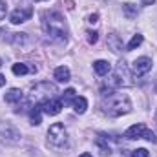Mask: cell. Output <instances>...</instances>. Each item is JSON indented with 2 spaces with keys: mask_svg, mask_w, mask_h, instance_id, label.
<instances>
[{
  "mask_svg": "<svg viewBox=\"0 0 157 157\" xmlns=\"http://www.w3.org/2000/svg\"><path fill=\"white\" fill-rule=\"evenodd\" d=\"M4 84H6V77H4V75H0V88H2Z\"/></svg>",
  "mask_w": 157,
  "mask_h": 157,
  "instance_id": "f1b7e54d",
  "label": "cell"
},
{
  "mask_svg": "<svg viewBox=\"0 0 157 157\" xmlns=\"http://www.w3.org/2000/svg\"><path fill=\"white\" fill-rule=\"evenodd\" d=\"M108 48L112 51H115V53H121L122 51V40H121V37L115 35V33L108 35Z\"/></svg>",
  "mask_w": 157,
  "mask_h": 157,
  "instance_id": "4fadbf2b",
  "label": "cell"
},
{
  "mask_svg": "<svg viewBox=\"0 0 157 157\" xmlns=\"http://www.w3.org/2000/svg\"><path fill=\"white\" fill-rule=\"evenodd\" d=\"M42 29L46 31V35H49V37H53L57 40H66V37H68L66 22H64L62 15L57 13V11L44 13V17H42Z\"/></svg>",
  "mask_w": 157,
  "mask_h": 157,
  "instance_id": "6da1fadb",
  "label": "cell"
},
{
  "mask_svg": "<svg viewBox=\"0 0 157 157\" xmlns=\"http://www.w3.org/2000/svg\"><path fill=\"white\" fill-rule=\"evenodd\" d=\"M122 11H124V17H126L128 20L135 18V17H137V13H139L137 6H133V4H124V6H122Z\"/></svg>",
  "mask_w": 157,
  "mask_h": 157,
  "instance_id": "ac0fdd59",
  "label": "cell"
},
{
  "mask_svg": "<svg viewBox=\"0 0 157 157\" xmlns=\"http://www.w3.org/2000/svg\"><path fill=\"white\" fill-rule=\"evenodd\" d=\"M132 70L135 75H146L150 70H152V59L148 57H139L135 59V62L132 64Z\"/></svg>",
  "mask_w": 157,
  "mask_h": 157,
  "instance_id": "9c48e42d",
  "label": "cell"
},
{
  "mask_svg": "<svg viewBox=\"0 0 157 157\" xmlns=\"http://www.w3.org/2000/svg\"><path fill=\"white\" fill-rule=\"evenodd\" d=\"M35 2H42V0H35Z\"/></svg>",
  "mask_w": 157,
  "mask_h": 157,
  "instance_id": "1f68e13d",
  "label": "cell"
},
{
  "mask_svg": "<svg viewBox=\"0 0 157 157\" xmlns=\"http://www.w3.org/2000/svg\"><path fill=\"white\" fill-rule=\"evenodd\" d=\"M132 84H133V82L130 80V71H128V68H126V62L121 60V62L117 64V68H115V73L108 78V86H106V88L113 90V88L132 86Z\"/></svg>",
  "mask_w": 157,
  "mask_h": 157,
  "instance_id": "277c9868",
  "label": "cell"
},
{
  "mask_svg": "<svg viewBox=\"0 0 157 157\" xmlns=\"http://www.w3.org/2000/svg\"><path fill=\"white\" fill-rule=\"evenodd\" d=\"M11 71L15 73V75H26V73H29V68L26 66V64H22V62H17V64H13V68H11Z\"/></svg>",
  "mask_w": 157,
  "mask_h": 157,
  "instance_id": "d6986e66",
  "label": "cell"
},
{
  "mask_svg": "<svg viewBox=\"0 0 157 157\" xmlns=\"http://www.w3.org/2000/svg\"><path fill=\"white\" fill-rule=\"evenodd\" d=\"M2 37L4 40H7L9 44H13V46H20V48H24L28 42H29V37H28V33H7V29H2Z\"/></svg>",
  "mask_w": 157,
  "mask_h": 157,
  "instance_id": "ba28073f",
  "label": "cell"
},
{
  "mask_svg": "<svg viewBox=\"0 0 157 157\" xmlns=\"http://www.w3.org/2000/svg\"><path fill=\"white\" fill-rule=\"evenodd\" d=\"M66 141H68V133H66L64 124H60V122L51 124L48 130V143L55 148H62V146H66Z\"/></svg>",
  "mask_w": 157,
  "mask_h": 157,
  "instance_id": "5b68a950",
  "label": "cell"
},
{
  "mask_svg": "<svg viewBox=\"0 0 157 157\" xmlns=\"http://www.w3.org/2000/svg\"><path fill=\"white\" fill-rule=\"evenodd\" d=\"M124 137H126V139H146V141H150V143H155L157 141L155 133L150 132L143 122H137V124L130 126V128L124 132Z\"/></svg>",
  "mask_w": 157,
  "mask_h": 157,
  "instance_id": "8992f818",
  "label": "cell"
},
{
  "mask_svg": "<svg viewBox=\"0 0 157 157\" xmlns=\"http://www.w3.org/2000/svg\"><path fill=\"white\" fill-rule=\"evenodd\" d=\"M86 108H88V101H86L84 97H75V99H73V110H75L77 113H84Z\"/></svg>",
  "mask_w": 157,
  "mask_h": 157,
  "instance_id": "e0dca14e",
  "label": "cell"
},
{
  "mask_svg": "<svg viewBox=\"0 0 157 157\" xmlns=\"http://www.w3.org/2000/svg\"><path fill=\"white\" fill-rule=\"evenodd\" d=\"M64 4H66V7H68V9H73V7H75V2H73V0H66Z\"/></svg>",
  "mask_w": 157,
  "mask_h": 157,
  "instance_id": "4316f807",
  "label": "cell"
},
{
  "mask_svg": "<svg viewBox=\"0 0 157 157\" xmlns=\"http://www.w3.org/2000/svg\"><path fill=\"white\" fill-rule=\"evenodd\" d=\"M6 13H7V7H6V4L0 0V20H4V18H6Z\"/></svg>",
  "mask_w": 157,
  "mask_h": 157,
  "instance_id": "d4e9b609",
  "label": "cell"
},
{
  "mask_svg": "<svg viewBox=\"0 0 157 157\" xmlns=\"http://www.w3.org/2000/svg\"><path fill=\"white\" fill-rule=\"evenodd\" d=\"M155 0H143V6H150V4H154Z\"/></svg>",
  "mask_w": 157,
  "mask_h": 157,
  "instance_id": "83f0119b",
  "label": "cell"
},
{
  "mask_svg": "<svg viewBox=\"0 0 157 157\" xmlns=\"http://www.w3.org/2000/svg\"><path fill=\"white\" fill-rule=\"evenodd\" d=\"M62 101L60 99H49V101H46L44 104H42V112L46 113V115H59L60 113V110H62Z\"/></svg>",
  "mask_w": 157,
  "mask_h": 157,
  "instance_id": "8fae6325",
  "label": "cell"
},
{
  "mask_svg": "<svg viewBox=\"0 0 157 157\" xmlns=\"http://www.w3.org/2000/svg\"><path fill=\"white\" fill-rule=\"evenodd\" d=\"M78 157H91L90 154H82V155H78Z\"/></svg>",
  "mask_w": 157,
  "mask_h": 157,
  "instance_id": "f546056e",
  "label": "cell"
},
{
  "mask_svg": "<svg viewBox=\"0 0 157 157\" xmlns=\"http://www.w3.org/2000/svg\"><path fill=\"white\" fill-rule=\"evenodd\" d=\"M86 40H88V44H95L99 40V33L97 31H86Z\"/></svg>",
  "mask_w": 157,
  "mask_h": 157,
  "instance_id": "7402d4cb",
  "label": "cell"
},
{
  "mask_svg": "<svg viewBox=\"0 0 157 157\" xmlns=\"http://www.w3.org/2000/svg\"><path fill=\"white\" fill-rule=\"evenodd\" d=\"M88 22H90V24H97V22H99V15H97V13L90 15V17H88Z\"/></svg>",
  "mask_w": 157,
  "mask_h": 157,
  "instance_id": "484cf974",
  "label": "cell"
},
{
  "mask_svg": "<svg viewBox=\"0 0 157 157\" xmlns=\"http://www.w3.org/2000/svg\"><path fill=\"white\" fill-rule=\"evenodd\" d=\"M93 70L99 77H104L112 71V64L108 60H97V62H93Z\"/></svg>",
  "mask_w": 157,
  "mask_h": 157,
  "instance_id": "7c38bea8",
  "label": "cell"
},
{
  "mask_svg": "<svg viewBox=\"0 0 157 157\" xmlns=\"http://www.w3.org/2000/svg\"><path fill=\"white\" fill-rule=\"evenodd\" d=\"M57 86L51 84V82H39L31 88V93H29V102H35V104H44L46 101L53 99L57 95Z\"/></svg>",
  "mask_w": 157,
  "mask_h": 157,
  "instance_id": "3957f363",
  "label": "cell"
},
{
  "mask_svg": "<svg viewBox=\"0 0 157 157\" xmlns=\"http://www.w3.org/2000/svg\"><path fill=\"white\" fill-rule=\"evenodd\" d=\"M102 99H104V102H102L104 112H106L110 117H119V115L128 113V112L132 110V102H130L128 95H124V93L110 91V93L104 95Z\"/></svg>",
  "mask_w": 157,
  "mask_h": 157,
  "instance_id": "7a4b0ae2",
  "label": "cell"
},
{
  "mask_svg": "<svg viewBox=\"0 0 157 157\" xmlns=\"http://www.w3.org/2000/svg\"><path fill=\"white\" fill-rule=\"evenodd\" d=\"M33 17V7H24V9H15L11 13V24H22Z\"/></svg>",
  "mask_w": 157,
  "mask_h": 157,
  "instance_id": "30bf717a",
  "label": "cell"
},
{
  "mask_svg": "<svg viewBox=\"0 0 157 157\" xmlns=\"http://www.w3.org/2000/svg\"><path fill=\"white\" fill-rule=\"evenodd\" d=\"M70 70L66 68V66H59L57 70H55V78L59 80V82H68L70 80Z\"/></svg>",
  "mask_w": 157,
  "mask_h": 157,
  "instance_id": "2e32d148",
  "label": "cell"
},
{
  "mask_svg": "<svg viewBox=\"0 0 157 157\" xmlns=\"http://www.w3.org/2000/svg\"><path fill=\"white\" fill-rule=\"evenodd\" d=\"M143 44V35H133L132 40L128 42V46H126V51H132V49H135V48H139Z\"/></svg>",
  "mask_w": 157,
  "mask_h": 157,
  "instance_id": "ffe728a7",
  "label": "cell"
},
{
  "mask_svg": "<svg viewBox=\"0 0 157 157\" xmlns=\"http://www.w3.org/2000/svg\"><path fill=\"white\" fill-rule=\"evenodd\" d=\"M40 112H42V104H35V106H31V112H29V117H31V124L39 126L40 122H42Z\"/></svg>",
  "mask_w": 157,
  "mask_h": 157,
  "instance_id": "9a60e30c",
  "label": "cell"
},
{
  "mask_svg": "<svg viewBox=\"0 0 157 157\" xmlns=\"http://www.w3.org/2000/svg\"><path fill=\"white\" fill-rule=\"evenodd\" d=\"M24 99V93L18 90V88H11L7 93H6V102H20Z\"/></svg>",
  "mask_w": 157,
  "mask_h": 157,
  "instance_id": "5bb4252c",
  "label": "cell"
},
{
  "mask_svg": "<svg viewBox=\"0 0 157 157\" xmlns=\"http://www.w3.org/2000/svg\"><path fill=\"white\" fill-rule=\"evenodd\" d=\"M97 146L101 148V154H102V155H112V150H110V146L104 143V139H102V137H99V139H97Z\"/></svg>",
  "mask_w": 157,
  "mask_h": 157,
  "instance_id": "44dd1931",
  "label": "cell"
},
{
  "mask_svg": "<svg viewBox=\"0 0 157 157\" xmlns=\"http://www.w3.org/2000/svg\"><path fill=\"white\" fill-rule=\"evenodd\" d=\"M73 99H75V90H73V88L66 90V91H64V104H68V102L73 101Z\"/></svg>",
  "mask_w": 157,
  "mask_h": 157,
  "instance_id": "603a6c76",
  "label": "cell"
},
{
  "mask_svg": "<svg viewBox=\"0 0 157 157\" xmlns=\"http://www.w3.org/2000/svg\"><path fill=\"white\" fill-rule=\"evenodd\" d=\"M0 139L7 144H15L20 141V132L11 122H0Z\"/></svg>",
  "mask_w": 157,
  "mask_h": 157,
  "instance_id": "52a82bcc",
  "label": "cell"
},
{
  "mask_svg": "<svg viewBox=\"0 0 157 157\" xmlns=\"http://www.w3.org/2000/svg\"><path fill=\"white\" fill-rule=\"evenodd\" d=\"M2 64H4V62H2V59H0V68H2Z\"/></svg>",
  "mask_w": 157,
  "mask_h": 157,
  "instance_id": "4dcf8cb0",
  "label": "cell"
},
{
  "mask_svg": "<svg viewBox=\"0 0 157 157\" xmlns=\"http://www.w3.org/2000/svg\"><path fill=\"white\" fill-rule=\"evenodd\" d=\"M150 154H148V150L146 148H139V150H133V154H132V157H148Z\"/></svg>",
  "mask_w": 157,
  "mask_h": 157,
  "instance_id": "cb8c5ba5",
  "label": "cell"
}]
</instances>
